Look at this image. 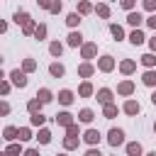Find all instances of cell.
<instances>
[{
  "label": "cell",
  "instance_id": "1",
  "mask_svg": "<svg viewBox=\"0 0 156 156\" xmlns=\"http://www.w3.org/2000/svg\"><path fill=\"white\" fill-rule=\"evenodd\" d=\"M107 141H110V146H119V144H124V132H122V129H110Z\"/></svg>",
  "mask_w": 156,
  "mask_h": 156
},
{
  "label": "cell",
  "instance_id": "2",
  "mask_svg": "<svg viewBox=\"0 0 156 156\" xmlns=\"http://www.w3.org/2000/svg\"><path fill=\"white\" fill-rule=\"evenodd\" d=\"M10 78H12V85H17V88H24V85H27V76H24L20 68L10 71Z\"/></svg>",
  "mask_w": 156,
  "mask_h": 156
},
{
  "label": "cell",
  "instance_id": "3",
  "mask_svg": "<svg viewBox=\"0 0 156 156\" xmlns=\"http://www.w3.org/2000/svg\"><path fill=\"white\" fill-rule=\"evenodd\" d=\"M98 68H100V71H105V73H110V71L115 68V61H112V56H102V58L98 61Z\"/></svg>",
  "mask_w": 156,
  "mask_h": 156
},
{
  "label": "cell",
  "instance_id": "4",
  "mask_svg": "<svg viewBox=\"0 0 156 156\" xmlns=\"http://www.w3.org/2000/svg\"><path fill=\"white\" fill-rule=\"evenodd\" d=\"M117 93H119V95H132V93H134V83H132V80H122V83L117 85Z\"/></svg>",
  "mask_w": 156,
  "mask_h": 156
},
{
  "label": "cell",
  "instance_id": "5",
  "mask_svg": "<svg viewBox=\"0 0 156 156\" xmlns=\"http://www.w3.org/2000/svg\"><path fill=\"white\" fill-rule=\"evenodd\" d=\"M56 122H58L61 127H71V124H73V115H71V112H58V115H56Z\"/></svg>",
  "mask_w": 156,
  "mask_h": 156
},
{
  "label": "cell",
  "instance_id": "6",
  "mask_svg": "<svg viewBox=\"0 0 156 156\" xmlns=\"http://www.w3.org/2000/svg\"><path fill=\"white\" fill-rule=\"evenodd\" d=\"M80 54H83V58H93V56L98 54V44H83Z\"/></svg>",
  "mask_w": 156,
  "mask_h": 156
},
{
  "label": "cell",
  "instance_id": "7",
  "mask_svg": "<svg viewBox=\"0 0 156 156\" xmlns=\"http://www.w3.org/2000/svg\"><path fill=\"white\" fill-rule=\"evenodd\" d=\"M83 139H85L88 144H93V146H95V144L100 141V132H98V129H88V132L83 134Z\"/></svg>",
  "mask_w": 156,
  "mask_h": 156
},
{
  "label": "cell",
  "instance_id": "8",
  "mask_svg": "<svg viewBox=\"0 0 156 156\" xmlns=\"http://www.w3.org/2000/svg\"><path fill=\"white\" fill-rule=\"evenodd\" d=\"M98 100H100L102 105H110V100H112V90H110V88H102V90H98Z\"/></svg>",
  "mask_w": 156,
  "mask_h": 156
},
{
  "label": "cell",
  "instance_id": "9",
  "mask_svg": "<svg viewBox=\"0 0 156 156\" xmlns=\"http://www.w3.org/2000/svg\"><path fill=\"white\" fill-rule=\"evenodd\" d=\"M2 136H5L7 141H12V139H20V129H17V127H5Z\"/></svg>",
  "mask_w": 156,
  "mask_h": 156
},
{
  "label": "cell",
  "instance_id": "10",
  "mask_svg": "<svg viewBox=\"0 0 156 156\" xmlns=\"http://www.w3.org/2000/svg\"><path fill=\"white\" fill-rule=\"evenodd\" d=\"M127 22H129L132 27H139V24L144 22V17H141L139 12H129V15H127Z\"/></svg>",
  "mask_w": 156,
  "mask_h": 156
},
{
  "label": "cell",
  "instance_id": "11",
  "mask_svg": "<svg viewBox=\"0 0 156 156\" xmlns=\"http://www.w3.org/2000/svg\"><path fill=\"white\" fill-rule=\"evenodd\" d=\"M144 39H146V37H144V34H141L139 29H134V32L129 34V41H132L134 46H139V44H144Z\"/></svg>",
  "mask_w": 156,
  "mask_h": 156
},
{
  "label": "cell",
  "instance_id": "12",
  "mask_svg": "<svg viewBox=\"0 0 156 156\" xmlns=\"http://www.w3.org/2000/svg\"><path fill=\"white\" fill-rule=\"evenodd\" d=\"M78 73H80L83 78H90V76L95 73V68H93L90 63H80V66H78Z\"/></svg>",
  "mask_w": 156,
  "mask_h": 156
},
{
  "label": "cell",
  "instance_id": "13",
  "mask_svg": "<svg viewBox=\"0 0 156 156\" xmlns=\"http://www.w3.org/2000/svg\"><path fill=\"white\" fill-rule=\"evenodd\" d=\"M58 102H61V105H71V102H73V93H71V90H61V93H58Z\"/></svg>",
  "mask_w": 156,
  "mask_h": 156
},
{
  "label": "cell",
  "instance_id": "14",
  "mask_svg": "<svg viewBox=\"0 0 156 156\" xmlns=\"http://www.w3.org/2000/svg\"><path fill=\"white\" fill-rule=\"evenodd\" d=\"M124 112H127V115H136V112H139V102H136V100H127V102H124Z\"/></svg>",
  "mask_w": 156,
  "mask_h": 156
},
{
  "label": "cell",
  "instance_id": "15",
  "mask_svg": "<svg viewBox=\"0 0 156 156\" xmlns=\"http://www.w3.org/2000/svg\"><path fill=\"white\" fill-rule=\"evenodd\" d=\"M127 154H129V156H141V144H139V141L127 144Z\"/></svg>",
  "mask_w": 156,
  "mask_h": 156
},
{
  "label": "cell",
  "instance_id": "16",
  "mask_svg": "<svg viewBox=\"0 0 156 156\" xmlns=\"http://www.w3.org/2000/svg\"><path fill=\"white\" fill-rule=\"evenodd\" d=\"M15 22H17V24H22V27H24V24H27V22H29V15H27V12H24V10H17V12H15Z\"/></svg>",
  "mask_w": 156,
  "mask_h": 156
},
{
  "label": "cell",
  "instance_id": "17",
  "mask_svg": "<svg viewBox=\"0 0 156 156\" xmlns=\"http://www.w3.org/2000/svg\"><path fill=\"white\" fill-rule=\"evenodd\" d=\"M68 44H71V46H80V44H83L80 32H71V34H68Z\"/></svg>",
  "mask_w": 156,
  "mask_h": 156
},
{
  "label": "cell",
  "instance_id": "18",
  "mask_svg": "<svg viewBox=\"0 0 156 156\" xmlns=\"http://www.w3.org/2000/svg\"><path fill=\"white\" fill-rule=\"evenodd\" d=\"M49 73H51L54 78H61L66 71H63V66H61V63H51V66H49Z\"/></svg>",
  "mask_w": 156,
  "mask_h": 156
},
{
  "label": "cell",
  "instance_id": "19",
  "mask_svg": "<svg viewBox=\"0 0 156 156\" xmlns=\"http://www.w3.org/2000/svg\"><path fill=\"white\" fill-rule=\"evenodd\" d=\"M78 95H80V98H90V95H93V85H90V83L85 80V83H83V85L78 88Z\"/></svg>",
  "mask_w": 156,
  "mask_h": 156
},
{
  "label": "cell",
  "instance_id": "20",
  "mask_svg": "<svg viewBox=\"0 0 156 156\" xmlns=\"http://www.w3.org/2000/svg\"><path fill=\"white\" fill-rule=\"evenodd\" d=\"M41 105H44V102H41V100H39V98H34V100H29V102H27V110H29V112H32V115H37V112H39V107H41Z\"/></svg>",
  "mask_w": 156,
  "mask_h": 156
},
{
  "label": "cell",
  "instance_id": "21",
  "mask_svg": "<svg viewBox=\"0 0 156 156\" xmlns=\"http://www.w3.org/2000/svg\"><path fill=\"white\" fill-rule=\"evenodd\" d=\"M141 80H144V85H156V71H146L141 76Z\"/></svg>",
  "mask_w": 156,
  "mask_h": 156
},
{
  "label": "cell",
  "instance_id": "22",
  "mask_svg": "<svg viewBox=\"0 0 156 156\" xmlns=\"http://www.w3.org/2000/svg\"><path fill=\"white\" fill-rule=\"evenodd\" d=\"M37 98H39L41 102H51V100H54V98H51V90H49V88H41V90L37 93Z\"/></svg>",
  "mask_w": 156,
  "mask_h": 156
},
{
  "label": "cell",
  "instance_id": "23",
  "mask_svg": "<svg viewBox=\"0 0 156 156\" xmlns=\"http://www.w3.org/2000/svg\"><path fill=\"white\" fill-rule=\"evenodd\" d=\"M78 119H80V122H85V124H88V122H93V110H88V107H85V110H80V112H78Z\"/></svg>",
  "mask_w": 156,
  "mask_h": 156
},
{
  "label": "cell",
  "instance_id": "24",
  "mask_svg": "<svg viewBox=\"0 0 156 156\" xmlns=\"http://www.w3.org/2000/svg\"><path fill=\"white\" fill-rule=\"evenodd\" d=\"M78 12H80V15H88V12H93V5H90L88 0H80V2H78Z\"/></svg>",
  "mask_w": 156,
  "mask_h": 156
},
{
  "label": "cell",
  "instance_id": "25",
  "mask_svg": "<svg viewBox=\"0 0 156 156\" xmlns=\"http://www.w3.org/2000/svg\"><path fill=\"white\" fill-rule=\"evenodd\" d=\"M49 51H51V56H61V54H63V46H61L58 41H51V44H49Z\"/></svg>",
  "mask_w": 156,
  "mask_h": 156
},
{
  "label": "cell",
  "instance_id": "26",
  "mask_svg": "<svg viewBox=\"0 0 156 156\" xmlns=\"http://www.w3.org/2000/svg\"><path fill=\"white\" fill-rule=\"evenodd\" d=\"M141 63H144L146 68H151V66H156V56H154V54H144V56H141Z\"/></svg>",
  "mask_w": 156,
  "mask_h": 156
},
{
  "label": "cell",
  "instance_id": "27",
  "mask_svg": "<svg viewBox=\"0 0 156 156\" xmlns=\"http://www.w3.org/2000/svg\"><path fill=\"white\" fill-rule=\"evenodd\" d=\"M110 32H112L115 39H122V37H124V29H122L119 24H110Z\"/></svg>",
  "mask_w": 156,
  "mask_h": 156
},
{
  "label": "cell",
  "instance_id": "28",
  "mask_svg": "<svg viewBox=\"0 0 156 156\" xmlns=\"http://www.w3.org/2000/svg\"><path fill=\"white\" fill-rule=\"evenodd\" d=\"M119 68H122V73H132V71L136 68V63H134V61H122Z\"/></svg>",
  "mask_w": 156,
  "mask_h": 156
},
{
  "label": "cell",
  "instance_id": "29",
  "mask_svg": "<svg viewBox=\"0 0 156 156\" xmlns=\"http://www.w3.org/2000/svg\"><path fill=\"white\" fill-rule=\"evenodd\" d=\"M102 112H105V117H107V119H112V117L117 115V105H112V102H110V105H105V110H102Z\"/></svg>",
  "mask_w": 156,
  "mask_h": 156
},
{
  "label": "cell",
  "instance_id": "30",
  "mask_svg": "<svg viewBox=\"0 0 156 156\" xmlns=\"http://www.w3.org/2000/svg\"><path fill=\"white\" fill-rule=\"evenodd\" d=\"M78 22H80V17H78V12H71V15L66 17V24H68V27H76Z\"/></svg>",
  "mask_w": 156,
  "mask_h": 156
},
{
  "label": "cell",
  "instance_id": "31",
  "mask_svg": "<svg viewBox=\"0 0 156 156\" xmlns=\"http://www.w3.org/2000/svg\"><path fill=\"white\" fill-rule=\"evenodd\" d=\"M37 139H39V141H41V144H49V141H51V132H49V129H41V132H39V136H37Z\"/></svg>",
  "mask_w": 156,
  "mask_h": 156
},
{
  "label": "cell",
  "instance_id": "32",
  "mask_svg": "<svg viewBox=\"0 0 156 156\" xmlns=\"http://www.w3.org/2000/svg\"><path fill=\"white\" fill-rule=\"evenodd\" d=\"M63 146H66V149H76V146H78V136H66V139H63Z\"/></svg>",
  "mask_w": 156,
  "mask_h": 156
},
{
  "label": "cell",
  "instance_id": "33",
  "mask_svg": "<svg viewBox=\"0 0 156 156\" xmlns=\"http://www.w3.org/2000/svg\"><path fill=\"white\" fill-rule=\"evenodd\" d=\"M22 32H24V34H27V37H29V34H34V32H37V24H34V22H32V20H29V22H27V24H24V27H22Z\"/></svg>",
  "mask_w": 156,
  "mask_h": 156
},
{
  "label": "cell",
  "instance_id": "34",
  "mask_svg": "<svg viewBox=\"0 0 156 156\" xmlns=\"http://www.w3.org/2000/svg\"><path fill=\"white\" fill-rule=\"evenodd\" d=\"M44 119H46V117H44L41 112H37V115H32V124H34V127H41V124H44Z\"/></svg>",
  "mask_w": 156,
  "mask_h": 156
},
{
  "label": "cell",
  "instance_id": "35",
  "mask_svg": "<svg viewBox=\"0 0 156 156\" xmlns=\"http://www.w3.org/2000/svg\"><path fill=\"white\" fill-rule=\"evenodd\" d=\"M34 37H37V39L41 41V39L46 37V27H44V24H37V32H34Z\"/></svg>",
  "mask_w": 156,
  "mask_h": 156
},
{
  "label": "cell",
  "instance_id": "36",
  "mask_svg": "<svg viewBox=\"0 0 156 156\" xmlns=\"http://www.w3.org/2000/svg\"><path fill=\"white\" fill-rule=\"evenodd\" d=\"M22 68L29 73V71H34L37 68V63H34V58H24V63H22Z\"/></svg>",
  "mask_w": 156,
  "mask_h": 156
},
{
  "label": "cell",
  "instance_id": "37",
  "mask_svg": "<svg viewBox=\"0 0 156 156\" xmlns=\"http://www.w3.org/2000/svg\"><path fill=\"white\" fill-rule=\"evenodd\" d=\"M5 154H7V156H20V144H10Z\"/></svg>",
  "mask_w": 156,
  "mask_h": 156
},
{
  "label": "cell",
  "instance_id": "38",
  "mask_svg": "<svg viewBox=\"0 0 156 156\" xmlns=\"http://www.w3.org/2000/svg\"><path fill=\"white\" fill-rule=\"evenodd\" d=\"M27 139H32V132H29L27 127H22V129H20V141H27Z\"/></svg>",
  "mask_w": 156,
  "mask_h": 156
},
{
  "label": "cell",
  "instance_id": "39",
  "mask_svg": "<svg viewBox=\"0 0 156 156\" xmlns=\"http://www.w3.org/2000/svg\"><path fill=\"white\" fill-rule=\"evenodd\" d=\"M49 12L58 15V12H61V0H54V2H51V7H49Z\"/></svg>",
  "mask_w": 156,
  "mask_h": 156
},
{
  "label": "cell",
  "instance_id": "40",
  "mask_svg": "<svg viewBox=\"0 0 156 156\" xmlns=\"http://www.w3.org/2000/svg\"><path fill=\"white\" fill-rule=\"evenodd\" d=\"M98 15L100 17H110V7L107 5H98Z\"/></svg>",
  "mask_w": 156,
  "mask_h": 156
},
{
  "label": "cell",
  "instance_id": "41",
  "mask_svg": "<svg viewBox=\"0 0 156 156\" xmlns=\"http://www.w3.org/2000/svg\"><path fill=\"white\" fill-rule=\"evenodd\" d=\"M144 7H146L149 12H154V10H156V0H144Z\"/></svg>",
  "mask_w": 156,
  "mask_h": 156
},
{
  "label": "cell",
  "instance_id": "42",
  "mask_svg": "<svg viewBox=\"0 0 156 156\" xmlns=\"http://www.w3.org/2000/svg\"><path fill=\"white\" fill-rule=\"evenodd\" d=\"M66 132H68V136H78V127H76V124L66 127Z\"/></svg>",
  "mask_w": 156,
  "mask_h": 156
},
{
  "label": "cell",
  "instance_id": "43",
  "mask_svg": "<svg viewBox=\"0 0 156 156\" xmlns=\"http://www.w3.org/2000/svg\"><path fill=\"white\" fill-rule=\"evenodd\" d=\"M0 93H2V95H7V93H10V83H7V80H2V85H0Z\"/></svg>",
  "mask_w": 156,
  "mask_h": 156
},
{
  "label": "cell",
  "instance_id": "44",
  "mask_svg": "<svg viewBox=\"0 0 156 156\" xmlns=\"http://www.w3.org/2000/svg\"><path fill=\"white\" fill-rule=\"evenodd\" d=\"M134 2H136V0H122V7H124V10H132Z\"/></svg>",
  "mask_w": 156,
  "mask_h": 156
},
{
  "label": "cell",
  "instance_id": "45",
  "mask_svg": "<svg viewBox=\"0 0 156 156\" xmlns=\"http://www.w3.org/2000/svg\"><path fill=\"white\" fill-rule=\"evenodd\" d=\"M146 24H149V27H151V29H156V15H151V17H149V20H146Z\"/></svg>",
  "mask_w": 156,
  "mask_h": 156
},
{
  "label": "cell",
  "instance_id": "46",
  "mask_svg": "<svg viewBox=\"0 0 156 156\" xmlns=\"http://www.w3.org/2000/svg\"><path fill=\"white\" fill-rule=\"evenodd\" d=\"M37 2H39V7H46V10H49V7H51V2H54V0H37Z\"/></svg>",
  "mask_w": 156,
  "mask_h": 156
},
{
  "label": "cell",
  "instance_id": "47",
  "mask_svg": "<svg viewBox=\"0 0 156 156\" xmlns=\"http://www.w3.org/2000/svg\"><path fill=\"white\" fill-rule=\"evenodd\" d=\"M0 112H2V115H7V112H10V105H7V102H2V105H0Z\"/></svg>",
  "mask_w": 156,
  "mask_h": 156
},
{
  "label": "cell",
  "instance_id": "48",
  "mask_svg": "<svg viewBox=\"0 0 156 156\" xmlns=\"http://www.w3.org/2000/svg\"><path fill=\"white\" fill-rule=\"evenodd\" d=\"M24 156H39V151H37V149H27V151H24Z\"/></svg>",
  "mask_w": 156,
  "mask_h": 156
},
{
  "label": "cell",
  "instance_id": "49",
  "mask_svg": "<svg viewBox=\"0 0 156 156\" xmlns=\"http://www.w3.org/2000/svg\"><path fill=\"white\" fill-rule=\"evenodd\" d=\"M85 156H102V154H100V151H98V149H90V151H88V154H85Z\"/></svg>",
  "mask_w": 156,
  "mask_h": 156
},
{
  "label": "cell",
  "instance_id": "50",
  "mask_svg": "<svg viewBox=\"0 0 156 156\" xmlns=\"http://www.w3.org/2000/svg\"><path fill=\"white\" fill-rule=\"evenodd\" d=\"M149 44H151V51H156V37H151V39H149Z\"/></svg>",
  "mask_w": 156,
  "mask_h": 156
},
{
  "label": "cell",
  "instance_id": "51",
  "mask_svg": "<svg viewBox=\"0 0 156 156\" xmlns=\"http://www.w3.org/2000/svg\"><path fill=\"white\" fill-rule=\"evenodd\" d=\"M151 102H154V105H156V93H154V95H151Z\"/></svg>",
  "mask_w": 156,
  "mask_h": 156
},
{
  "label": "cell",
  "instance_id": "52",
  "mask_svg": "<svg viewBox=\"0 0 156 156\" xmlns=\"http://www.w3.org/2000/svg\"><path fill=\"white\" fill-rule=\"evenodd\" d=\"M149 156H156V151H151V154H149Z\"/></svg>",
  "mask_w": 156,
  "mask_h": 156
},
{
  "label": "cell",
  "instance_id": "53",
  "mask_svg": "<svg viewBox=\"0 0 156 156\" xmlns=\"http://www.w3.org/2000/svg\"><path fill=\"white\" fill-rule=\"evenodd\" d=\"M58 156H66V154H58Z\"/></svg>",
  "mask_w": 156,
  "mask_h": 156
},
{
  "label": "cell",
  "instance_id": "54",
  "mask_svg": "<svg viewBox=\"0 0 156 156\" xmlns=\"http://www.w3.org/2000/svg\"><path fill=\"white\" fill-rule=\"evenodd\" d=\"M154 129H156V124H154Z\"/></svg>",
  "mask_w": 156,
  "mask_h": 156
}]
</instances>
